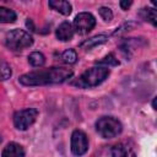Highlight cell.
Instances as JSON below:
<instances>
[{"mask_svg":"<svg viewBox=\"0 0 157 157\" xmlns=\"http://www.w3.org/2000/svg\"><path fill=\"white\" fill-rule=\"evenodd\" d=\"M72 76V70L67 67H49L27 72L20 77L25 86H43L50 83H61Z\"/></svg>","mask_w":157,"mask_h":157,"instance_id":"cell-1","label":"cell"},{"mask_svg":"<svg viewBox=\"0 0 157 157\" xmlns=\"http://www.w3.org/2000/svg\"><path fill=\"white\" fill-rule=\"evenodd\" d=\"M108 76H109V69L107 66H94L86 70L78 78H76L71 83L82 88H88V87L98 86Z\"/></svg>","mask_w":157,"mask_h":157,"instance_id":"cell-2","label":"cell"},{"mask_svg":"<svg viewBox=\"0 0 157 157\" xmlns=\"http://www.w3.org/2000/svg\"><path fill=\"white\" fill-rule=\"evenodd\" d=\"M5 44L11 50H23L33 44V38L23 29H12L6 34Z\"/></svg>","mask_w":157,"mask_h":157,"instance_id":"cell-3","label":"cell"},{"mask_svg":"<svg viewBox=\"0 0 157 157\" xmlns=\"http://www.w3.org/2000/svg\"><path fill=\"white\" fill-rule=\"evenodd\" d=\"M96 129L102 137L112 139L121 132L123 125L118 119L113 117H102L96 121Z\"/></svg>","mask_w":157,"mask_h":157,"instance_id":"cell-4","label":"cell"},{"mask_svg":"<svg viewBox=\"0 0 157 157\" xmlns=\"http://www.w3.org/2000/svg\"><path fill=\"white\" fill-rule=\"evenodd\" d=\"M38 110L34 108H27L18 110L13 114V125L18 130H27L37 119Z\"/></svg>","mask_w":157,"mask_h":157,"instance_id":"cell-5","label":"cell"},{"mask_svg":"<svg viewBox=\"0 0 157 157\" xmlns=\"http://www.w3.org/2000/svg\"><path fill=\"white\" fill-rule=\"evenodd\" d=\"M94 26L96 18L90 12H80L74 20V29L80 34L88 33L91 29H93Z\"/></svg>","mask_w":157,"mask_h":157,"instance_id":"cell-6","label":"cell"},{"mask_svg":"<svg viewBox=\"0 0 157 157\" xmlns=\"http://www.w3.org/2000/svg\"><path fill=\"white\" fill-rule=\"evenodd\" d=\"M88 150V140L83 131L75 130L71 135V151L75 156H82Z\"/></svg>","mask_w":157,"mask_h":157,"instance_id":"cell-7","label":"cell"},{"mask_svg":"<svg viewBox=\"0 0 157 157\" xmlns=\"http://www.w3.org/2000/svg\"><path fill=\"white\" fill-rule=\"evenodd\" d=\"M1 157H25V150L20 144L10 142L4 148Z\"/></svg>","mask_w":157,"mask_h":157,"instance_id":"cell-8","label":"cell"},{"mask_svg":"<svg viewBox=\"0 0 157 157\" xmlns=\"http://www.w3.org/2000/svg\"><path fill=\"white\" fill-rule=\"evenodd\" d=\"M72 36H74V27L70 22H63L56 29V37L63 42L70 40Z\"/></svg>","mask_w":157,"mask_h":157,"instance_id":"cell-9","label":"cell"},{"mask_svg":"<svg viewBox=\"0 0 157 157\" xmlns=\"http://www.w3.org/2000/svg\"><path fill=\"white\" fill-rule=\"evenodd\" d=\"M112 157H135V153L129 146L118 144L112 148Z\"/></svg>","mask_w":157,"mask_h":157,"instance_id":"cell-10","label":"cell"},{"mask_svg":"<svg viewBox=\"0 0 157 157\" xmlns=\"http://www.w3.org/2000/svg\"><path fill=\"white\" fill-rule=\"evenodd\" d=\"M49 6L53 10H55L63 15H70L71 9H72L67 1H63V0H52V1H49Z\"/></svg>","mask_w":157,"mask_h":157,"instance_id":"cell-11","label":"cell"},{"mask_svg":"<svg viewBox=\"0 0 157 157\" xmlns=\"http://www.w3.org/2000/svg\"><path fill=\"white\" fill-rule=\"evenodd\" d=\"M107 39H108V37L104 36V34L94 36V37H92V38H90V39H87V40H85V42H82V43L80 44V47H81L82 49H85V50H90V49H92L93 47L99 45V44L107 42Z\"/></svg>","mask_w":157,"mask_h":157,"instance_id":"cell-12","label":"cell"},{"mask_svg":"<svg viewBox=\"0 0 157 157\" xmlns=\"http://www.w3.org/2000/svg\"><path fill=\"white\" fill-rule=\"evenodd\" d=\"M16 21V13L7 9L0 6V23H12Z\"/></svg>","mask_w":157,"mask_h":157,"instance_id":"cell-13","label":"cell"},{"mask_svg":"<svg viewBox=\"0 0 157 157\" xmlns=\"http://www.w3.org/2000/svg\"><path fill=\"white\" fill-rule=\"evenodd\" d=\"M28 61H29V64H31L32 66L39 67V66H43V65H44L45 58H44V55H43L42 53H39V52H33V53L29 54Z\"/></svg>","mask_w":157,"mask_h":157,"instance_id":"cell-14","label":"cell"},{"mask_svg":"<svg viewBox=\"0 0 157 157\" xmlns=\"http://www.w3.org/2000/svg\"><path fill=\"white\" fill-rule=\"evenodd\" d=\"M12 75L11 67L6 61L0 60V81H5L7 78H10Z\"/></svg>","mask_w":157,"mask_h":157,"instance_id":"cell-15","label":"cell"},{"mask_svg":"<svg viewBox=\"0 0 157 157\" xmlns=\"http://www.w3.org/2000/svg\"><path fill=\"white\" fill-rule=\"evenodd\" d=\"M141 16H142L146 21L151 22L153 26L157 25V21H156V20H157V16H156V10H155V9H142Z\"/></svg>","mask_w":157,"mask_h":157,"instance_id":"cell-16","label":"cell"},{"mask_svg":"<svg viewBox=\"0 0 157 157\" xmlns=\"http://www.w3.org/2000/svg\"><path fill=\"white\" fill-rule=\"evenodd\" d=\"M61 59L64 63L66 64H75L76 60H77V55H76V52L74 49H67L65 50L63 54H61Z\"/></svg>","mask_w":157,"mask_h":157,"instance_id":"cell-17","label":"cell"},{"mask_svg":"<svg viewBox=\"0 0 157 157\" xmlns=\"http://www.w3.org/2000/svg\"><path fill=\"white\" fill-rule=\"evenodd\" d=\"M98 12H99V15H101V17L105 21V22H109V21H112V18H113V12H112V10L109 9V7H101L99 10H98Z\"/></svg>","mask_w":157,"mask_h":157,"instance_id":"cell-18","label":"cell"},{"mask_svg":"<svg viewBox=\"0 0 157 157\" xmlns=\"http://www.w3.org/2000/svg\"><path fill=\"white\" fill-rule=\"evenodd\" d=\"M99 64H104V65H118V64H119V61L114 58V55H113V54H108L103 60H101V61H99Z\"/></svg>","mask_w":157,"mask_h":157,"instance_id":"cell-19","label":"cell"},{"mask_svg":"<svg viewBox=\"0 0 157 157\" xmlns=\"http://www.w3.org/2000/svg\"><path fill=\"white\" fill-rule=\"evenodd\" d=\"M131 4H132L131 1H120V6L123 10H128V7L131 6Z\"/></svg>","mask_w":157,"mask_h":157,"instance_id":"cell-20","label":"cell"},{"mask_svg":"<svg viewBox=\"0 0 157 157\" xmlns=\"http://www.w3.org/2000/svg\"><path fill=\"white\" fill-rule=\"evenodd\" d=\"M153 108H156V98L153 99Z\"/></svg>","mask_w":157,"mask_h":157,"instance_id":"cell-21","label":"cell"},{"mask_svg":"<svg viewBox=\"0 0 157 157\" xmlns=\"http://www.w3.org/2000/svg\"><path fill=\"white\" fill-rule=\"evenodd\" d=\"M0 142H1V136H0Z\"/></svg>","mask_w":157,"mask_h":157,"instance_id":"cell-22","label":"cell"}]
</instances>
